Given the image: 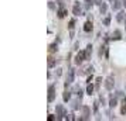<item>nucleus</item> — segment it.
Returning <instances> with one entry per match:
<instances>
[{"mask_svg":"<svg viewBox=\"0 0 126 121\" xmlns=\"http://www.w3.org/2000/svg\"><path fill=\"white\" fill-rule=\"evenodd\" d=\"M86 59V56H85V52L84 51H79L78 54H77V56H75V65H81L84 61Z\"/></svg>","mask_w":126,"mask_h":121,"instance_id":"f257e3e1","label":"nucleus"},{"mask_svg":"<svg viewBox=\"0 0 126 121\" xmlns=\"http://www.w3.org/2000/svg\"><path fill=\"white\" fill-rule=\"evenodd\" d=\"M64 115H67V113H65V109H64L61 104H58V106H57V117H58V120L65 118Z\"/></svg>","mask_w":126,"mask_h":121,"instance_id":"f03ea898","label":"nucleus"},{"mask_svg":"<svg viewBox=\"0 0 126 121\" xmlns=\"http://www.w3.org/2000/svg\"><path fill=\"white\" fill-rule=\"evenodd\" d=\"M54 99H55V86H50L48 87V101L51 103L54 101Z\"/></svg>","mask_w":126,"mask_h":121,"instance_id":"7ed1b4c3","label":"nucleus"},{"mask_svg":"<svg viewBox=\"0 0 126 121\" xmlns=\"http://www.w3.org/2000/svg\"><path fill=\"white\" fill-rule=\"evenodd\" d=\"M113 85H115V80H113V76H109L106 82H105V87L108 89V90H112L113 89Z\"/></svg>","mask_w":126,"mask_h":121,"instance_id":"20e7f679","label":"nucleus"},{"mask_svg":"<svg viewBox=\"0 0 126 121\" xmlns=\"http://www.w3.org/2000/svg\"><path fill=\"white\" fill-rule=\"evenodd\" d=\"M82 120H88L89 118V115H91V110H89V107L88 106H84L82 107Z\"/></svg>","mask_w":126,"mask_h":121,"instance_id":"39448f33","label":"nucleus"},{"mask_svg":"<svg viewBox=\"0 0 126 121\" xmlns=\"http://www.w3.org/2000/svg\"><path fill=\"white\" fill-rule=\"evenodd\" d=\"M72 11H74L75 16H79V13H81V6H79V1H75V4H74V9H72Z\"/></svg>","mask_w":126,"mask_h":121,"instance_id":"423d86ee","label":"nucleus"},{"mask_svg":"<svg viewBox=\"0 0 126 121\" xmlns=\"http://www.w3.org/2000/svg\"><path fill=\"white\" fill-rule=\"evenodd\" d=\"M74 75H75L74 69H69L68 70V76H67V82H68V83H72V82H74Z\"/></svg>","mask_w":126,"mask_h":121,"instance_id":"0eeeda50","label":"nucleus"},{"mask_svg":"<svg viewBox=\"0 0 126 121\" xmlns=\"http://www.w3.org/2000/svg\"><path fill=\"white\" fill-rule=\"evenodd\" d=\"M57 14H58V18H64L67 16V9H65V7H61V9L58 10Z\"/></svg>","mask_w":126,"mask_h":121,"instance_id":"6e6552de","label":"nucleus"},{"mask_svg":"<svg viewBox=\"0 0 126 121\" xmlns=\"http://www.w3.org/2000/svg\"><path fill=\"white\" fill-rule=\"evenodd\" d=\"M92 28H94V27H92V23L91 21H86L85 25H84V31H85V33H89V31H92Z\"/></svg>","mask_w":126,"mask_h":121,"instance_id":"1a4fd4ad","label":"nucleus"},{"mask_svg":"<svg viewBox=\"0 0 126 121\" xmlns=\"http://www.w3.org/2000/svg\"><path fill=\"white\" fill-rule=\"evenodd\" d=\"M122 37H120V31L119 30H115V33L112 34V40L113 41H118V40H120Z\"/></svg>","mask_w":126,"mask_h":121,"instance_id":"9d476101","label":"nucleus"},{"mask_svg":"<svg viewBox=\"0 0 126 121\" xmlns=\"http://www.w3.org/2000/svg\"><path fill=\"white\" fill-rule=\"evenodd\" d=\"M116 103H118V100H116V97H112L110 96V99H109V107H116Z\"/></svg>","mask_w":126,"mask_h":121,"instance_id":"9b49d317","label":"nucleus"},{"mask_svg":"<svg viewBox=\"0 0 126 121\" xmlns=\"http://www.w3.org/2000/svg\"><path fill=\"white\" fill-rule=\"evenodd\" d=\"M116 20H118V21H119V23H122V21H123V20H126V13H119V14H118V17H116Z\"/></svg>","mask_w":126,"mask_h":121,"instance_id":"f8f14e48","label":"nucleus"},{"mask_svg":"<svg viewBox=\"0 0 126 121\" xmlns=\"http://www.w3.org/2000/svg\"><path fill=\"white\" fill-rule=\"evenodd\" d=\"M91 54H92V45H88V46H86V51H85L86 59H89V58H91Z\"/></svg>","mask_w":126,"mask_h":121,"instance_id":"ddd939ff","label":"nucleus"},{"mask_svg":"<svg viewBox=\"0 0 126 121\" xmlns=\"http://www.w3.org/2000/svg\"><path fill=\"white\" fill-rule=\"evenodd\" d=\"M106 3H102V4H99V10H101V14H105L106 13Z\"/></svg>","mask_w":126,"mask_h":121,"instance_id":"4468645a","label":"nucleus"},{"mask_svg":"<svg viewBox=\"0 0 126 121\" xmlns=\"http://www.w3.org/2000/svg\"><path fill=\"white\" fill-rule=\"evenodd\" d=\"M92 92H94V85H92V83H88V86H86V93L91 96Z\"/></svg>","mask_w":126,"mask_h":121,"instance_id":"2eb2a0df","label":"nucleus"},{"mask_svg":"<svg viewBox=\"0 0 126 121\" xmlns=\"http://www.w3.org/2000/svg\"><path fill=\"white\" fill-rule=\"evenodd\" d=\"M58 49V46H57V44H51V45L48 46V51L51 52V54H54V52Z\"/></svg>","mask_w":126,"mask_h":121,"instance_id":"dca6fc26","label":"nucleus"},{"mask_svg":"<svg viewBox=\"0 0 126 121\" xmlns=\"http://www.w3.org/2000/svg\"><path fill=\"white\" fill-rule=\"evenodd\" d=\"M63 99H64V101H68L69 99H71V93H69V92H64Z\"/></svg>","mask_w":126,"mask_h":121,"instance_id":"f3484780","label":"nucleus"},{"mask_svg":"<svg viewBox=\"0 0 126 121\" xmlns=\"http://www.w3.org/2000/svg\"><path fill=\"white\" fill-rule=\"evenodd\" d=\"M54 65H55V59H54L52 56H50L48 58V68H52Z\"/></svg>","mask_w":126,"mask_h":121,"instance_id":"a211bd4d","label":"nucleus"},{"mask_svg":"<svg viewBox=\"0 0 126 121\" xmlns=\"http://www.w3.org/2000/svg\"><path fill=\"white\" fill-rule=\"evenodd\" d=\"M120 114H126V101H123V104H122V109H120Z\"/></svg>","mask_w":126,"mask_h":121,"instance_id":"6ab92c4d","label":"nucleus"},{"mask_svg":"<svg viewBox=\"0 0 126 121\" xmlns=\"http://www.w3.org/2000/svg\"><path fill=\"white\" fill-rule=\"evenodd\" d=\"M74 25H75V20H71V21H69L68 28H69V30H74Z\"/></svg>","mask_w":126,"mask_h":121,"instance_id":"aec40b11","label":"nucleus"},{"mask_svg":"<svg viewBox=\"0 0 126 121\" xmlns=\"http://www.w3.org/2000/svg\"><path fill=\"white\" fill-rule=\"evenodd\" d=\"M109 23H110V17L108 16V17H106L105 20H103V24H105V25H109Z\"/></svg>","mask_w":126,"mask_h":121,"instance_id":"412c9836","label":"nucleus"},{"mask_svg":"<svg viewBox=\"0 0 126 121\" xmlns=\"http://www.w3.org/2000/svg\"><path fill=\"white\" fill-rule=\"evenodd\" d=\"M48 120H50V121H54V120H58V117H55V115H52V114H50V115H48Z\"/></svg>","mask_w":126,"mask_h":121,"instance_id":"4be33fe9","label":"nucleus"},{"mask_svg":"<svg viewBox=\"0 0 126 121\" xmlns=\"http://www.w3.org/2000/svg\"><path fill=\"white\" fill-rule=\"evenodd\" d=\"M92 72H94V68H92V66H89V68L85 69V73H92Z\"/></svg>","mask_w":126,"mask_h":121,"instance_id":"5701e85b","label":"nucleus"},{"mask_svg":"<svg viewBox=\"0 0 126 121\" xmlns=\"http://www.w3.org/2000/svg\"><path fill=\"white\" fill-rule=\"evenodd\" d=\"M48 7H50V9H54V3H52V1H50V3H48Z\"/></svg>","mask_w":126,"mask_h":121,"instance_id":"b1692460","label":"nucleus"},{"mask_svg":"<svg viewBox=\"0 0 126 121\" xmlns=\"http://www.w3.org/2000/svg\"><path fill=\"white\" fill-rule=\"evenodd\" d=\"M96 1V4H102V0H95Z\"/></svg>","mask_w":126,"mask_h":121,"instance_id":"393cba45","label":"nucleus"}]
</instances>
